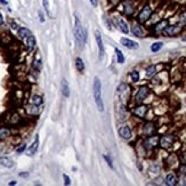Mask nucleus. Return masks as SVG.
Masks as SVG:
<instances>
[{
  "label": "nucleus",
  "instance_id": "obj_3",
  "mask_svg": "<svg viewBox=\"0 0 186 186\" xmlns=\"http://www.w3.org/2000/svg\"><path fill=\"white\" fill-rule=\"evenodd\" d=\"M152 13H153L152 7H151L150 5H145L144 7L142 8V11H140V14H138V22H140V23H145V22H147L151 18Z\"/></svg>",
  "mask_w": 186,
  "mask_h": 186
},
{
  "label": "nucleus",
  "instance_id": "obj_30",
  "mask_svg": "<svg viewBox=\"0 0 186 186\" xmlns=\"http://www.w3.org/2000/svg\"><path fill=\"white\" fill-rule=\"evenodd\" d=\"M130 78H131V80H133V82H137L138 80H140V72L138 71H131L130 72Z\"/></svg>",
  "mask_w": 186,
  "mask_h": 186
},
{
  "label": "nucleus",
  "instance_id": "obj_38",
  "mask_svg": "<svg viewBox=\"0 0 186 186\" xmlns=\"http://www.w3.org/2000/svg\"><path fill=\"white\" fill-rule=\"evenodd\" d=\"M93 7H97L98 6V0H89Z\"/></svg>",
  "mask_w": 186,
  "mask_h": 186
},
{
  "label": "nucleus",
  "instance_id": "obj_27",
  "mask_svg": "<svg viewBox=\"0 0 186 186\" xmlns=\"http://www.w3.org/2000/svg\"><path fill=\"white\" fill-rule=\"evenodd\" d=\"M75 67H77V70L79 72L82 73L85 71V63H83V61L80 57H78L77 59H75Z\"/></svg>",
  "mask_w": 186,
  "mask_h": 186
},
{
  "label": "nucleus",
  "instance_id": "obj_10",
  "mask_svg": "<svg viewBox=\"0 0 186 186\" xmlns=\"http://www.w3.org/2000/svg\"><path fill=\"white\" fill-rule=\"evenodd\" d=\"M174 142H175V136H172V135H167V136H163L162 138L159 140V144H160V146H162V147L168 149V147H170L171 145L174 144Z\"/></svg>",
  "mask_w": 186,
  "mask_h": 186
},
{
  "label": "nucleus",
  "instance_id": "obj_22",
  "mask_svg": "<svg viewBox=\"0 0 186 186\" xmlns=\"http://www.w3.org/2000/svg\"><path fill=\"white\" fill-rule=\"evenodd\" d=\"M30 103L33 104V105H36V106H41L42 104H43V98H42V96L40 95H33L30 99Z\"/></svg>",
  "mask_w": 186,
  "mask_h": 186
},
{
  "label": "nucleus",
  "instance_id": "obj_25",
  "mask_svg": "<svg viewBox=\"0 0 186 186\" xmlns=\"http://www.w3.org/2000/svg\"><path fill=\"white\" fill-rule=\"evenodd\" d=\"M155 73H156V66L155 65H150L149 67H146V70H145V74H146L147 78L154 77Z\"/></svg>",
  "mask_w": 186,
  "mask_h": 186
},
{
  "label": "nucleus",
  "instance_id": "obj_15",
  "mask_svg": "<svg viewBox=\"0 0 186 186\" xmlns=\"http://www.w3.org/2000/svg\"><path fill=\"white\" fill-rule=\"evenodd\" d=\"M158 143H159V138H158L156 136H150V137H147V140L144 142V146L146 149L151 150V149L155 147V146L158 145Z\"/></svg>",
  "mask_w": 186,
  "mask_h": 186
},
{
  "label": "nucleus",
  "instance_id": "obj_24",
  "mask_svg": "<svg viewBox=\"0 0 186 186\" xmlns=\"http://www.w3.org/2000/svg\"><path fill=\"white\" fill-rule=\"evenodd\" d=\"M167 26H168V21L167 20H162V21H160L155 25L154 30L155 32H163V30H165Z\"/></svg>",
  "mask_w": 186,
  "mask_h": 186
},
{
  "label": "nucleus",
  "instance_id": "obj_13",
  "mask_svg": "<svg viewBox=\"0 0 186 186\" xmlns=\"http://www.w3.org/2000/svg\"><path fill=\"white\" fill-rule=\"evenodd\" d=\"M118 131H119V135L121 136V138H123V140H130L131 136H133L131 129H130L128 126H121Z\"/></svg>",
  "mask_w": 186,
  "mask_h": 186
},
{
  "label": "nucleus",
  "instance_id": "obj_5",
  "mask_svg": "<svg viewBox=\"0 0 186 186\" xmlns=\"http://www.w3.org/2000/svg\"><path fill=\"white\" fill-rule=\"evenodd\" d=\"M22 41L24 42V46H25L26 50L27 52L32 53L34 49H36V46H37V41H36V38L33 36V33L30 34L29 37H26L25 39H23Z\"/></svg>",
  "mask_w": 186,
  "mask_h": 186
},
{
  "label": "nucleus",
  "instance_id": "obj_2",
  "mask_svg": "<svg viewBox=\"0 0 186 186\" xmlns=\"http://www.w3.org/2000/svg\"><path fill=\"white\" fill-rule=\"evenodd\" d=\"M93 93H94V99H95V104L97 106L99 112L104 111V103L102 99V82L99 80V78L95 77L93 82Z\"/></svg>",
  "mask_w": 186,
  "mask_h": 186
},
{
  "label": "nucleus",
  "instance_id": "obj_37",
  "mask_svg": "<svg viewBox=\"0 0 186 186\" xmlns=\"http://www.w3.org/2000/svg\"><path fill=\"white\" fill-rule=\"evenodd\" d=\"M11 29H13V30H15V31H17L20 26H18V24H17L16 22H14V21H11Z\"/></svg>",
  "mask_w": 186,
  "mask_h": 186
},
{
  "label": "nucleus",
  "instance_id": "obj_32",
  "mask_svg": "<svg viewBox=\"0 0 186 186\" xmlns=\"http://www.w3.org/2000/svg\"><path fill=\"white\" fill-rule=\"evenodd\" d=\"M103 158H104V160L106 161V163L109 165L110 168H111V169H113V161H112V159H111V156L107 155V154H104Z\"/></svg>",
  "mask_w": 186,
  "mask_h": 186
},
{
  "label": "nucleus",
  "instance_id": "obj_8",
  "mask_svg": "<svg viewBox=\"0 0 186 186\" xmlns=\"http://www.w3.org/2000/svg\"><path fill=\"white\" fill-rule=\"evenodd\" d=\"M181 26L179 24H176V25H168L163 30V33L167 37H175L178 33H181Z\"/></svg>",
  "mask_w": 186,
  "mask_h": 186
},
{
  "label": "nucleus",
  "instance_id": "obj_12",
  "mask_svg": "<svg viewBox=\"0 0 186 186\" xmlns=\"http://www.w3.org/2000/svg\"><path fill=\"white\" fill-rule=\"evenodd\" d=\"M120 42H121V45L124 46L126 48H128V49H137L140 45H138V42L134 41V40H131V39H128V38H121L120 39Z\"/></svg>",
  "mask_w": 186,
  "mask_h": 186
},
{
  "label": "nucleus",
  "instance_id": "obj_41",
  "mask_svg": "<svg viewBox=\"0 0 186 186\" xmlns=\"http://www.w3.org/2000/svg\"><path fill=\"white\" fill-rule=\"evenodd\" d=\"M0 4H1V5H4V6H6L7 4H8V1H7V0H0Z\"/></svg>",
  "mask_w": 186,
  "mask_h": 186
},
{
  "label": "nucleus",
  "instance_id": "obj_28",
  "mask_svg": "<svg viewBox=\"0 0 186 186\" xmlns=\"http://www.w3.org/2000/svg\"><path fill=\"white\" fill-rule=\"evenodd\" d=\"M115 55H117V61L119 64H123L124 63V56L123 53L120 50L119 48H115Z\"/></svg>",
  "mask_w": 186,
  "mask_h": 186
},
{
  "label": "nucleus",
  "instance_id": "obj_36",
  "mask_svg": "<svg viewBox=\"0 0 186 186\" xmlns=\"http://www.w3.org/2000/svg\"><path fill=\"white\" fill-rule=\"evenodd\" d=\"M38 15H39V21L41 22V23H43V22L46 21V18H45V15H43V13H42L41 11H38Z\"/></svg>",
  "mask_w": 186,
  "mask_h": 186
},
{
  "label": "nucleus",
  "instance_id": "obj_19",
  "mask_svg": "<svg viewBox=\"0 0 186 186\" xmlns=\"http://www.w3.org/2000/svg\"><path fill=\"white\" fill-rule=\"evenodd\" d=\"M11 129L8 127H0V140H8L11 136Z\"/></svg>",
  "mask_w": 186,
  "mask_h": 186
},
{
  "label": "nucleus",
  "instance_id": "obj_26",
  "mask_svg": "<svg viewBox=\"0 0 186 186\" xmlns=\"http://www.w3.org/2000/svg\"><path fill=\"white\" fill-rule=\"evenodd\" d=\"M41 65H42V62H41V58L39 56H37L34 59H33V64H32V67H33V70H36V71H40V69H41Z\"/></svg>",
  "mask_w": 186,
  "mask_h": 186
},
{
  "label": "nucleus",
  "instance_id": "obj_31",
  "mask_svg": "<svg viewBox=\"0 0 186 186\" xmlns=\"http://www.w3.org/2000/svg\"><path fill=\"white\" fill-rule=\"evenodd\" d=\"M42 1V6H43V9L47 13V15L50 16V7H49V0H41Z\"/></svg>",
  "mask_w": 186,
  "mask_h": 186
},
{
  "label": "nucleus",
  "instance_id": "obj_17",
  "mask_svg": "<svg viewBox=\"0 0 186 186\" xmlns=\"http://www.w3.org/2000/svg\"><path fill=\"white\" fill-rule=\"evenodd\" d=\"M131 32L136 37H140V38L144 37V30H143V27H142L140 23H134L131 25Z\"/></svg>",
  "mask_w": 186,
  "mask_h": 186
},
{
  "label": "nucleus",
  "instance_id": "obj_42",
  "mask_svg": "<svg viewBox=\"0 0 186 186\" xmlns=\"http://www.w3.org/2000/svg\"><path fill=\"white\" fill-rule=\"evenodd\" d=\"M16 184H17V183H16V181H9V183H8V185H16Z\"/></svg>",
  "mask_w": 186,
  "mask_h": 186
},
{
  "label": "nucleus",
  "instance_id": "obj_21",
  "mask_svg": "<svg viewBox=\"0 0 186 186\" xmlns=\"http://www.w3.org/2000/svg\"><path fill=\"white\" fill-rule=\"evenodd\" d=\"M0 165H2L5 168H13L14 161L8 156H0Z\"/></svg>",
  "mask_w": 186,
  "mask_h": 186
},
{
  "label": "nucleus",
  "instance_id": "obj_1",
  "mask_svg": "<svg viewBox=\"0 0 186 186\" xmlns=\"http://www.w3.org/2000/svg\"><path fill=\"white\" fill-rule=\"evenodd\" d=\"M74 39L77 48L79 50H82L87 41V31L81 25V21L78 14H74Z\"/></svg>",
  "mask_w": 186,
  "mask_h": 186
},
{
  "label": "nucleus",
  "instance_id": "obj_29",
  "mask_svg": "<svg viewBox=\"0 0 186 186\" xmlns=\"http://www.w3.org/2000/svg\"><path fill=\"white\" fill-rule=\"evenodd\" d=\"M162 47H163V42L156 41V42H154L152 46H151V52L152 53H158L161 48H162Z\"/></svg>",
  "mask_w": 186,
  "mask_h": 186
},
{
  "label": "nucleus",
  "instance_id": "obj_18",
  "mask_svg": "<svg viewBox=\"0 0 186 186\" xmlns=\"http://www.w3.org/2000/svg\"><path fill=\"white\" fill-rule=\"evenodd\" d=\"M61 91L62 95L64 97H70V87H69V83H67L66 79L62 78V81H61Z\"/></svg>",
  "mask_w": 186,
  "mask_h": 186
},
{
  "label": "nucleus",
  "instance_id": "obj_35",
  "mask_svg": "<svg viewBox=\"0 0 186 186\" xmlns=\"http://www.w3.org/2000/svg\"><path fill=\"white\" fill-rule=\"evenodd\" d=\"M25 149H26V145L25 144H21L17 149H16V152L17 153H23L24 151H25Z\"/></svg>",
  "mask_w": 186,
  "mask_h": 186
},
{
  "label": "nucleus",
  "instance_id": "obj_23",
  "mask_svg": "<svg viewBox=\"0 0 186 186\" xmlns=\"http://www.w3.org/2000/svg\"><path fill=\"white\" fill-rule=\"evenodd\" d=\"M177 177H176L174 174H169V175H167L165 177V184L169 186H175L177 185Z\"/></svg>",
  "mask_w": 186,
  "mask_h": 186
},
{
  "label": "nucleus",
  "instance_id": "obj_7",
  "mask_svg": "<svg viewBox=\"0 0 186 186\" xmlns=\"http://www.w3.org/2000/svg\"><path fill=\"white\" fill-rule=\"evenodd\" d=\"M114 23H115L117 27H118L122 33H124V34H128V33H129V26H128L127 22L124 21L122 17H115V18H114Z\"/></svg>",
  "mask_w": 186,
  "mask_h": 186
},
{
  "label": "nucleus",
  "instance_id": "obj_6",
  "mask_svg": "<svg viewBox=\"0 0 186 186\" xmlns=\"http://www.w3.org/2000/svg\"><path fill=\"white\" fill-rule=\"evenodd\" d=\"M122 8H123L124 15H127L128 17L134 15L135 11H136V7L131 0H124L122 2Z\"/></svg>",
  "mask_w": 186,
  "mask_h": 186
},
{
  "label": "nucleus",
  "instance_id": "obj_40",
  "mask_svg": "<svg viewBox=\"0 0 186 186\" xmlns=\"http://www.w3.org/2000/svg\"><path fill=\"white\" fill-rule=\"evenodd\" d=\"M29 176V172H21L20 174V177H27Z\"/></svg>",
  "mask_w": 186,
  "mask_h": 186
},
{
  "label": "nucleus",
  "instance_id": "obj_14",
  "mask_svg": "<svg viewBox=\"0 0 186 186\" xmlns=\"http://www.w3.org/2000/svg\"><path fill=\"white\" fill-rule=\"evenodd\" d=\"M38 149H39V136L37 135L34 140H33V143H32V144L30 145V147L27 149V152H26V153H27L29 156H32V155H34L37 153Z\"/></svg>",
  "mask_w": 186,
  "mask_h": 186
},
{
  "label": "nucleus",
  "instance_id": "obj_20",
  "mask_svg": "<svg viewBox=\"0 0 186 186\" xmlns=\"http://www.w3.org/2000/svg\"><path fill=\"white\" fill-rule=\"evenodd\" d=\"M40 107L41 106H36V105H33V104H29L27 106H26V112L30 114V115H32V117H36V115H38V114L40 113Z\"/></svg>",
  "mask_w": 186,
  "mask_h": 186
},
{
  "label": "nucleus",
  "instance_id": "obj_9",
  "mask_svg": "<svg viewBox=\"0 0 186 186\" xmlns=\"http://www.w3.org/2000/svg\"><path fill=\"white\" fill-rule=\"evenodd\" d=\"M149 94H150V89L149 87H146V86H142V87L138 89V91L136 94V102L137 103H140V102H143L147 96H149Z\"/></svg>",
  "mask_w": 186,
  "mask_h": 186
},
{
  "label": "nucleus",
  "instance_id": "obj_34",
  "mask_svg": "<svg viewBox=\"0 0 186 186\" xmlns=\"http://www.w3.org/2000/svg\"><path fill=\"white\" fill-rule=\"evenodd\" d=\"M63 178H64V185H66V186H69V185H71V179H70V177L67 175H63Z\"/></svg>",
  "mask_w": 186,
  "mask_h": 186
},
{
  "label": "nucleus",
  "instance_id": "obj_33",
  "mask_svg": "<svg viewBox=\"0 0 186 186\" xmlns=\"http://www.w3.org/2000/svg\"><path fill=\"white\" fill-rule=\"evenodd\" d=\"M179 24H186V13H183L181 16H179Z\"/></svg>",
  "mask_w": 186,
  "mask_h": 186
},
{
  "label": "nucleus",
  "instance_id": "obj_11",
  "mask_svg": "<svg viewBox=\"0 0 186 186\" xmlns=\"http://www.w3.org/2000/svg\"><path fill=\"white\" fill-rule=\"evenodd\" d=\"M146 113H147V106L146 105H138L137 107L133 109V114L140 119H144Z\"/></svg>",
  "mask_w": 186,
  "mask_h": 186
},
{
  "label": "nucleus",
  "instance_id": "obj_16",
  "mask_svg": "<svg viewBox=\"0 0 186 186\" xmlns=\"http://www.w3.org/2000/svg\"><path fill=\"white\" fill-rule=\"evenodd\" d=\"M154 133H155L154 123H152V122H147V123H145L144 128H143V135H144V136L150 137V136H153Z\"/></svg>",
  "mask_w": 186,
  "mask_h": 186
},
{
  "label": "nucleus",
  "instance_id": "obj_43",
  "mask_svg": "<svg viewBox=\"0 0 186 186\" xmlns=\"http://www.w3.org/2000/svg\"><path fill=\"white\" fill-rule=\"evenodd\" d=\"M183 41H185V42H186V36H185V37H183Z\"/></svg>",
  "mask_w": 186,
  "mask_h": 186
},
{
  "label": "nucleus",
  "instance_id": "obj_39",
  "mask_svg": "<svg viewBox=\"0 0 186 186\" xmlns=\"http://www.w3.org/2000/svg\"><path fill=\"white\" fill-rule=\"evenodd\" d=\"M4 24H5V20H4V16L0 11V26H4Z\"/></svg>",
  "mask_w": 186,
  "mask_h": 186
},
{
  "label": "nucleus",
  "instance_id": "obj_4",
  "mask_svg": "<svg viewBox=\"0 0 186 186\" xmlns=\"http://www.w3.org/2000/svg\"><path fill=\"white\" fill-rule=\"evenodd\" d=\"M95 39H96L97 47H98V59L99 61H102L104 55H105V49H104L103 38H102V34H101V32H99L98 30L95 31Z\"/></svg>",
  "mask_w": 186,
  "mask_h": 186
}]
</instances>
